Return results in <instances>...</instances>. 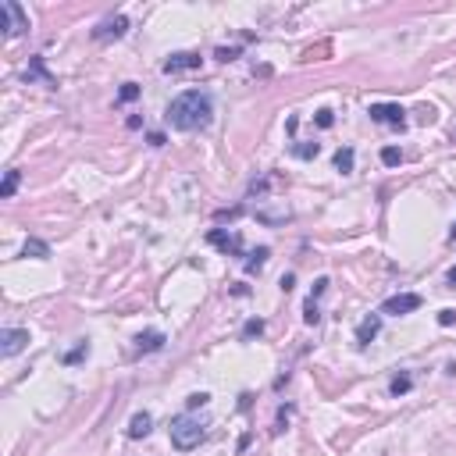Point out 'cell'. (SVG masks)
<instances>
[{
  "label": "cell",
  "mask_w": 456,
  "mask_h": 456,
  "mask_svg": "<svg viewBox=\"0 0 456 456\" xmlns=\"http://www.w3.org/2000/svg\"><path fill=\"white\" fill-rule=\"evenodd\" d=\"M210 118H214V100H210V93H203V89H185V93H178V97L168 104V121H171V129H178V132L203 129V125H210Z\"/></svg>",
  "instance_id": "1"
},
{
  "label": "cell",
  "mask_w": 456,
  "mask_h": 456,
  "mask_svg": "<svg viewBox=\"0 0 456 456\" xmlns=\"http://www.w3.org/2000/svg\"><path fill=\"white\" fill-rule=\"evenodd\" d=\"M168 431H171V445L182 449V452H185V449H196V445L203 442V435H207V431H203V420L192 417V413L171 417V428H168Z\"/></svg>",
  "instance_id": "2"
},
{
  "label": "cell",
  "mask_w": 456,
  "mask_h": 456,
  "mask_svg": "<svg viewBox=\"0 0 456 456\" xmlns=\"http://www.w3.org/2000/svg\"><path fill=\"white\" fill-rule=\"evenodd\" d=\"M0 29H4V40H15L29 29V15L22 11V4L15 0H0Z\"/></svg>",
  "instance_id": "3"
},
{
  "label": "cell",
  "mask_w": 456,
  "mask_h": 456,
  "mask_svg": "<svg viewBox=\"0 0 456 456\" xmlns=\"http://www.w3.org/2000/svg\"><path fill=\"white\" fill-rule=\"evenodd\" d=\"M371 121H378V125H392V129H403L406 125V111L399 107V104H371Z\"/></svg>",
  "instance_id": "4"
},
{
  "label": "cell",
  "mask_w": 456,
  "mask_h": 456,
  "mask_svg": "<svg viewBox=\"0 0 456 456\" xmlns=\"http://www.w3.org/2000/svg\"><path fill=\"white\" fill-rule=\"evenodd\" d=\"M29 346V328H4L0 332V353L4 357H18Z\"/></svg>",
  "instance_id": "5"
},
{
  "label": "cell",
  "mask_w": 456,
  "mask_h": 456,
  "mask_svg": "<svg viewBox=\"0 0 456 456\" xmlns=\"http://www.w3.org/2000/svg\"><path fill=\"white\" fill-rule=\"evenodd\" d=\"M125 33H129V18H125V15H111V18H104V22L93 29V40H100V43H104V40H121Z\"/></svg>",
  "instance_id": "6"
},
{
  "label": "cell",
  "mask_w": 456,
  "mask_h": 456,
  "mask_svg": "<svg viewBox=\"0 0 456 456\" xmlns=\"http://www.w3.org/2000/svg\"><path fill=\"white\" fill-rule=\"evenodd\" d=\"M420 307V296L417 293H399V296H389L385 303H381V314H413Z\"/></svg>",
  "instance_id": "7"
},
{
  "label": "cell",
  "mask_w": 456,
  "mask_h": 456,
  "mask_svg": "<svg viewBox=\"0 0 456 456\" xmlns=\"http://www.w3.org/2000/svg\"><path fill=\"white\" fill-rule=\"evenodd\" d=\"M210 239V246H217V250H224V254H243V239L236 236V232H224V228H214V232L207 236Z\"/></svg>",
  "instance_id": "8"
},
{
  "label": "cell",
  "mask_w": 456,
  "mask_h": 456,
  "mask_svg": "<svg viewBox=\"0 0 456 456\" xmlns=\"http://www.w3.org/2000/svg\"><path fill=\"white\" fill-rule=\"evenodd\" d=\"M200 54H189V50H182V54H171L168 61H164V72L168 75H178V72H189V68H200Z\"/></svg>",
  "instance_id": "9"
},
{
  "label": "cell",
  "mask_w": 456,
  "mask_h": 456,
  "mask_svg": "<svg viewBox=\"0 0 456 456\" xmlns=\"http://www.w3.org/2000/svg\"><path fill=\"white\" fill-rule=\"evenodd\" d=\"M378 332H381V317H378V314H371V317H364V321L357 325V342H360V346H367L371 339H378Z\"/></svg>",
  "instance_id": "10"
},
{
  "label": "cell",
  "mask_w": 456,
  "mask_h": 456,
  "mask_svg": "<svg viewBox=\"0 0 456 456\" xmlns=\"http://www.w3.org/2000/svg\"><path fill=\"white\" fill-rule=\"evenodd\" d=\"M150 428H153V417H150L146 410H139V413L129 420V438H146Z\"/></svg>",
  "instance_id": "11"
},
{
  "label": "cell",
  "mask_w": 456,
  "mask_h": 456,
  "mask_svg": "<svg viewBox=\"0 0 456 456\" xmlns=\"http://www.w3.org/2000/svg\"><path fill=\"white\" fill-rule=\"evenodd\" d=\"M164 346V332H143V335H136V349L139 353H157Z\"/></svg>",
  "instance_id": "12"
},
{
  "label": "cell",
  "mask_w": 456,
  "mask_h": 456,
  "mask_svg": "<svg viewBox=\"0 0 456 456\" xmlns=\"http://www.w3.org/2000/svg\"><path fill=\"white\" fill-rule=\"evenodd\" d=\"M22 257H36V261H47V257H50V246H47V243H40V239H26V246H22Z\"/></svg>",
  "instance_id": "13"
},
{
  "label": "cell",
  "mask_w": 456,
  "mask_h": 456,
  "mask_svg": "<svg viewBox=\"0 0 456 456\" xmlns=\"http://www.w3.org/2000/svg\"><path fill=\"white\" fill-rule=\"evenodd\" d=\"M18 182H22V171H18V168H11V171L4 175V182H0V196L11 200V196H15V189H18Z\"/></svg>",
  "instance_id": "14"
},
{
  "label": "cell",
  "mask_w": 456,
  "mask_h": 456,
  "mask_svg": "<svg viewBox=\"0 0 456 456\" xmlns=\"http://www.w3.org/2000/svg\"><path fill=\"white\" fill-rule=\"evenodd\" d=\"M26 79H43L47 86H54V79H50V72L43 68V58H33V61H29V72H26Z\"/></svg>",
  "instance_id": "15"
},
{
  "label": "cell",
  "mask_w": 456,
  "mask_h": 456,
  "mask_svg": "<svg viewBox=\"0 0 456 456\" xmlns=\"http://www.w3.org/2000/svg\"><path fill=\"white\" fill-rule=\"evenodd\" d=\"M268 257H271V250H268V246H257V250L250 254V261H246V271H250V275L261 271V268L268 264Z\"/></svg>",
  "instance_id": "16"
},
{
  "label": "cell",
  "mask_w": 456,
  "mask_h": 456,
  "mask_svg": "<svg viewBox=\"0 0 456 456\" xmlns=\"http://www.w3.org/2000/svg\"><path fill=\"white\" fill-rule=\"evenodd\" d=\"M353 161H357V153H353V146H342L339 153H335V168L346 175V171H353Z\"/></svg>",
  "instance_id": "17"
},
{
  "label": "cell",
  "mask_w": 456,
  "mask_h": 456,
  "mask_svg": "<svg viewBox=\"0 0 456 456\" xmlns=\"http://www.w3.org/2000/svg\"><path fill=\"white\" fill-rule=\"evenodd\" d=\"M410 385H413V378H410V374H396V378H392V385H389V392H392V396H403V392H410Z\"/></svg>",
  "instance_id": "18"
},
{
  "label": "cell",
  "mask_w": 456,
  "mask_h": 456,
  "mask_svg": "<svg viewBox=\"0 0 456 456\" xmlns=\"http://www.w3.org/2000/svg\"><path fill=\"white\" fill-rule=\"evenodd\" d=\"M381 164H389V168L403 164V150H396V146H385V150H381Z\"/></svg>",
  "instance_id": "19"
},
{
  "label": "cell",
  "mask_w": 456,
  "mask_h": 456,
  "mask_svg": "<svg viewBox=\"0 0 456 456\" xmlns=\"http://www.w3.org/2000/svg\"><path fill=\"white\" fill-rule=\"evenodd\" d=\"M303 321H307V325H317V321H321V307H317V300H307V307H303Z\"/></svg>",
  "instance_id": "20"
},
{
  "label": "cell",
  "mask_w": 456,
  "mask_h": 456,
  "mask_svg": "<svg viewBox=\"0 0 456 456\" xmlns=\"http://www.w3.org/2000/svg\"><path fill=\"white\" fill-rule=\"evenodd\" d=\"M82 357H89V342H79V346H75L72 353H65V364L72 367V364H79Z\"/></svg>",
  "instance_id": "21"
},
{
  "label": "cell",
  "mask_w": 456,
  "mask_h": 456,
  "mask_svg": "<svg viewBox=\"0 0 456 456\" xmlns=\"http://www.w3.org/2000/svg\"><path fill=\"white\" fill-rule=\"evenodd\" d=\"M293 153L307 161V157H317V153H321V146H317V143H300V146H293Z\"/></svg>",
  "instance_id": "22"
},
{
  "label": "cell",
  "mask_w": 456,
  "mask_h": 456,
  "mask_svg": "<svg viewBox=\"0 0 456 456\" xmlns=\"http://www.w3.org/2000/svg\"><path fill=\"white\" fill-rule=\"evenodd\" d=\"M264 332V321L261 317H250L246 325H243V339H254V335H261Z\"/></svg>",
  "instance_id": "23"
},
{
  "label": "cell",
  "mask_w": 456,
  "mask_h": 456,
  "mask_svg": "<svg viewBox=\"0 0 456 456\" xmlns=\"http://www.w3.org/2000/svg\"><path fill=\"white\" fill-rule=\"evenodd\" d=\"M136 97H139V86H136V82H125V86H121V93H118V100H121V104H129V100H136Z\"/></svg>",
  "instance_id": "24"
},
{
  "label": "cell",
  "mask_w": 456,
  "mask_h": 456,
  "mask_svg": "<svg viewBox=\"0 0 456 456\" xmlns=\"http://www.w3.org/2000/svg\"><path fill=\"white\" fill-rule=\"evenodd\" d=\"M317 125H321V129H332V125H335V114H332L328 107H325V111H317Z\"/></svg>",
  "instance_id": "25"
},
{
  "label": "cell",
  "mask_w": 456,
  "mask_h": 456,
  "mask_svg": "<svg viewBox=\"0 0 456 456\" xmlns=\"http://www.w3.org/2000/svg\"><path fill=\"white\" fill-rule=\"evenodd\" d=\"M207 399H210L207 392H192V396H189L185 403H189V410H196V406H207Z\"/></svg>",
  "instance_id": "26"
},
{
  "label": "cell",
  "mask_w": 456,
  "mask_h": 456,
  "mask_svg": "<svg viewBox=\"0 0 456 456\" xmlns=\"http://www.w3.org/2000/svg\"><path fill=\"white\" fill-rule=\"evenodd\" d=\"M236 58H239V47H232V50L221 47V50H217V61H236Z\"/></svg>",
  "instance_id": "27"
},
{
  "label": "cell",
  "mask_w": 456,
  "mask_h": 456,
  "mask_svg": "<svg viewBox=\"0 0 456 456\" xmlns=\"http://www.w3.org/2000/svg\"><path fill=\"white\" fill-rule=\"evenodd\" d=\"M452 321H456V314H452V310H442V314H438V325H445V328H449Z\"/></svg>",
  "instance_id": "28"
},
{
  "label": "cell",
  "mask_w": 456,
  "mask_h": 456,
  "mask_svg": "<svg viewBox=\"0 0 456 456\" xmlns=\"http://www.w3.org/2000/svg\"><path fill=\"white\" fill-rule=\"evenodd\" d=\"M150 146H164V136L161 132H150Z\"/></svg>",
  "instance_id": "29"
},
{
  "label": "cell",
  "mask_w": 456,
  "mask_h": 456,
  "mask_svg": "<svg viewBox=\"0 0 456 456\" xmlns=\"http://www.w3.org/2000/svg\"><path fill=\"white\" fill-rule=\"evenodd\" d=\"M449 282H452V286H456V268H452V271H449Z\"/></svg>",
  "instance_id": "30"
}]
</instances>
